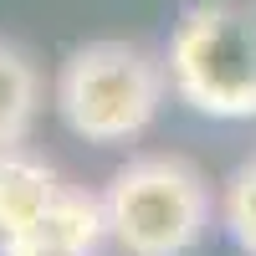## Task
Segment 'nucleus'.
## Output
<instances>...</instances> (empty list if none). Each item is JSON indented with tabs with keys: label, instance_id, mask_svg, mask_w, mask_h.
<instances>
[{
	"label": "nucleus",
	"instance_id": "7ed1b4c3",
	"mask_svg": "<svg viewBox=\"0 0 256 256\" xmlns=\"http://www.w3.org/2000/svg\"><path fill=\"white\" fill-rule=\"evenodd\" d=\"M169 88L205 118H256V10L195 6L169 36Z\"/></svg>",
	"mask_w": 256,
	"mask_h": 256
},
{
	"label": "nucleus",
	"instance_id": "20e7f679",
	"mask_svg": "<svg viewBox=\"0 0 256 256\" xmlns=\"http://www.w3.org/2000/svg\"><path fill=\"white\" fill-rule=\"evenodd\" d=\"M102 236H108L102 200L82 195V190H62L56 205L36 226H26L10 241H0V256H92L102 246Z\"/></svg>",
	"mask_w": 256,
	"mask_h": 256
},
{
	"label": "nucleus",
	"instance_id": "f257e3e1",
	"mask_svg": "<svg viewBox=\"0 0 256 256\" xmlns=\"http://www.w3.org/2000/svg\"><path fill=\"white\" fill-rule=\"evenodd\" d=\"M169 92V67L134 41H88L56 72V113L88 144H128L148 134Z\"/></svg>",
	"mask_w": 256,
	"mask_h": 256
},
{
	"label": "nucleus",
	"instance_id": "0eeeda50",
	"mask_svg": "<svg viewBox=\"0 0 256 256\" xmlns=\"http://www.w3.org/2000/svg\"><path fill=\"white\" fill-rule=\"evenodd\" d=\"M220 220H226V236L236 241L246 256H256V159H246L236 174L226 180Z\"/></svg>",
	"mask_w": 256,
	"mask_h": 256
},
{
	"label": "nucleus",
	"instance_id": "423d86ee",
	"mask_svg": "<svg viewBox=\"0 0 256 256\" xmlns=\"http://www.w3.org/2000/svg\"><path fill=\"white\" fill-rule=\"evenodd\" d=\"M41 113V67L16 46L0 41V148H20Z\"/></svg>",
	"mask_w": 256,
	"mask_h": 256
},
{
	"label": "nucleus",
	"instance_id": "39448f33",
	"mask_svg": "<svg viewBox=\"0 0 256 256\" xmlns=\"http://www.w3.org/2000/svg\"><path fill=\"white\" fill-rule=\"evenodd\" d=\"M56 169L46 159L26 154V148H0V241L20 236L26 226H36L62 195Z\"/></svg>",
	"mask_w": 256,
	"mask_h": 256
},
{
	"label": "nucleus",
	"instance_id": "f03ea898",
	"mask_svg": "<svg viewBox=\"0 0 256 256\" xmlns=\"http://www.w3.org/2000/svg\"><path fill=\"white\" fill-rule=\"evenodd\" d=\"M108 236L128 256H190L210 230V184L180 154L128 159L102 190Z\"/></svg>",
	"mask_w": 256,
	"mask_h": 256
}]
</instances>
